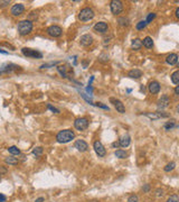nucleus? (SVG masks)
I'll use <instances>...</instances> for the list:
<instances>
[{"label": "nucleus", "mask_w": 179, "mask_h": 202, "mask_svg": "<svg viewBox=\"0 0 179 202\" xmlns=\"http://www.w3.org/2000/svg\"><path fill=\"white\" fill-rule=\"evenodd\" d=\"M99 60L101 61V62H108V61H109V55H106V54H101L100 57H99Z\"/></svg>", "instance_id": "e433bc0d"}, {"label": "nucleus", "mask_w": 179, "mask_h": 202, "mask_svg": "<svg viewBox=\"0 0 179 202\" xmlns=\"http://www.w3.org/2000/svg\"><path fill=\"white\" fill-rule=\"evenodd\" d=\"M118 23H119L121 26H128V25H129V20H128V18L122 17V18L118 19Z\"/></svg>", "instance_id": "c756f323"}, {"label": "nucleus", "mask_w": 179, "mask_h": 202, "mask_svg": "<svg viewBox=\"0 0 179 202\" xmlns=\"http://www.w3.org/2000/svg\"><path fill=\"white\" fill-rule=\"evenodd\" d=\"M44 201H45V199L41 197V198H38V199H36V201H35V202H44Z\"/></svg>", "instance_id": "49530a36"}, {"label": "nucleus", "mask_w": 179, "mask_h": 202, "mask_svg": "<svg viewBox=\"0 0 179 202\" xmlns=\"http://www.w3.org/2000/svg\"><path fill=\"white\" fill-rule=\"evenodd\" d=\"M156 18V14L155 13H150V14L148 15V17H147V19H146V23L147 24H149V23H151L152 20L153 19Z\"/></svg>", "instance_id": "473e14b6"}, {"label": "nucleus", "mask_w": 179, "mask_h": 202, "mask_svg": "<svg viewBox=\"0 0 179 202\" xmlns=\"http://www.w3.org/2000/svg\"><path fill=\"white\" fill-rule=\"evenodd\" d=\"M48 109H51V110L53 111V112H55V114H58V112H60L58 109H56L55 107H53L52 105H48Z\"/></svg>", "instance_id": "58836bf2"}, {"label": "nucleus", "mask_w": 179, "mask_h": 202, "mask_svg": "<svg viewBox=\"0 0 179 202\" xmlns=\"http://www.w3.org/2000/svg\"><path fill=\"white\" fill-rule=\"evenodd\" d=\"M5 162L7 164H9V165H17V163H18V161H17L15 157H7L5 160Z\"/></svg>", "instance_id": "bb28decb"}, {"label": "nucleus", "mask_w": 179, "mask_h": 202, "mask_svg": "<svg viewBox=\"0 0 179 202\" xmlns=\"http://www.w3.org/2000/svg\"><path fill=\"white\" fill-rule=\"evenodd\" d=\"M93 147H94V151H95V153H96L97 155H99V157L105 156L106 151H105V148H104V146L102 145L101 142H99V140L94 142V144H93Z\"/></svg>", "instance_id": "6e6552de"}, {"label": "nucleus", "mask_w": 179, "mask_h": 202, "mask_svg": "<svg viewBox=\"0 0 179 202\" xmlns=\"http://www.w3.org/2000/svg\"><path fill=\"white\" fill-rule=\"evenodd\" d=\"M74 127L77 130H85L88 127V120L86 118H77L74 121Z\"/></svg>", "instance_id": "423d86ee"}, {"label": "nucleus", "mask_w": 179, "mask_h": 202, "mask_svg": "<svg viewBox=\"0 0 179 202\" xmlns=\"http://www.w3.org/2000/svg\"><path fill=\"white\" fill-rule=\"evenodd\" d=\"M167 202H179V197L177 194H174V195H171L170 198H168Z\"/></svg>", "instance_id": "72a5a7b5"}, {"label": "nucleus", "mask_w": 179, "mask_h": 202, "mask_svg": "<svg viewBox=\"0 0 179 202\" xmlns=\"http://www.w3.org/2000/svg\"><path fill=\"white\" fill-rule=\"evenodd\" d=\"M94 18V11L93 9L91 8H83L81 11H80V14H78V19L81 20V22H90V20H92Z\"/></svg>", "instance_id": "7ed1b4c3"}, {"label": "nucleus", "mask_w": 179, "mask_h": 202, "mask_svg": "<svg viewBox=\"0 0 179 202\" xmlns=\"http://www.w3.org/2000/svg\"><path fill=\"white\" fill-rule=\"evenodd\" d=\"M149 190H150V186H149V184H146V185H144V188H143V191H144V192H148Z\"/></svg>", "instance_id": "c03bdc74"}, {"label": "nucleus", "mask_w": 179, "mask_h": 202, "mask_svg": "<svg viewBox=\"0 0 179 202\" xmlns=\"http://www.w3.org/2000/svg\"><path fill=\"white\" fill-rule=\"evenodd\" d=\"M0 53H2V54H8V52H6V51L1 50V48H0Z\"/></svg>", "instance_id": "603ef678"}, {"label": "nucleus", "mask_w": 179, "mask_h": 202, "mask_svg": "<svg viewBox=\"0 0 179 202\" xmlns=\"http://www.w3.org/2000/svg\"><path fill=\"white\" fill-rule=\"evenodd\" d=\"M32 30V23L30 20H21L18 23V33L21 35V36H25V35H28L29 33Z\"/></svg>", "instance_id": "f03ea898"}, {"label": "nucleus", "mask_w": 179, "mask_h": 202, "mask_svg": "<svg viewBox=\"0 0 179 202\" xmlns=\"http://www.w3.org/2000/svg\"><path fill=\"white\" fill-rule=\"evenodd\" d=\"M157 197H162V194H164V192H162V190H157Z\"/></svg>", "instance_id": "37998d69"}, {"label": "nucleus", "mask_w": 179, "mask_h": 202, "mask_svg": "<svg viewBox=\"0 0 179 202\" xmlns=\"http://www.w3.org/2000/svg\"><path fill=\"white\" fill-rule=\"evenodd\" d=\"M95 106L100 107V108H103V109H105V110H109V107H108V106H104V105H102V103H100V102H99V103H96Z\"/></svg>", "instance_id": "ea45409f"}, {"label": "nucleus", "mask_w": 179, "mask_h": 202, "mask_svg": "<svg viewBox=\"0 0 179 202\" xmlns=\"http://www.w3.org/2000/svg\"><path fill=\"white\" fill-rule=\"evenodd\" d=\"M176 167V164H175V162H170L168 163L167 165L165 166V171L166 172H170V171H172Z\"/></svg>", "instance_id": "c85d7f7f"}, {"label": "nucleus", "mask_w": 179, "mask_h": 202, "mask_svg": "<svg viewBox=\"0 0 179 202\" xmlns=\"http://www.w3.org/2000/svg\"><path fill=\"white\" fill-rule=\"evenodd\" d=\"M147 116L149 118H152V119H158V118H165V117H168L167 114H161V112H156V114H147Z\"/></svg>", "instance_id": "412c9836"}, {"label": "nucleus", "mask_w": 179, "mask_h": 202, "mask_svg": "<svg viewBox=\"0 0 179 202\" xmlns=\"http://www.w3.org/2000/svg\"><path fill=\"white\" fill-rule=\"evenodd\" d=\"M131 143V138L129 135H124L123 137H121V139L119 140V145L121 147H128Z\"/></svg>", "instance_id": "a211bd4d"}, {"label": "nucleus", "mask_w": 179, "mask_h": 202, "mask_svg": "<svg viewBox=\"0 0 179 202\" xmlns=\"http://www.w3.org/2000/svg\"><path fill=\"white\" fill-rule=\"evenodd\" d=\"M131 47H132V50L134 51H138L140 50L141 47H142V41L140 39V38H134L131 43Z\"/></svg>", "instance_id": "6ab92c4d"}, {"label": "nucleus", "mask_w": 179, "mask_h": 202, "mask_svg": "<svg viewBox=\"0 0 179 202\" xmlns=\"http://www.w3.org/2000/svg\"><path fill=\"white\" fill-rule=\"evenodd\" d=\"M128 76L131 79H139L142 76V71H140L138 69H133L131 71H129Z\"/></svg>", "instance_id": "dca6fc26"}, {"label": "nucleus", "mask_w": 179, "mask_h": 202, "mask_svg": "<svg viewBox=\"0 0 179 202\" xmlns=\"http://www.w3.org/2000/svg\"><path fill=\"white\" fill-rule=\"evenodd\" d=\"M1 73H2V71H1V70H0V74H1Z\"/></svg>", "instance_id": "864d4df0"}, {"label": "nucleus", "mask_w": 179, "mask_h": 202, "mask_svg": "<svg viewBox=\"0 0 179 202\" xmlns=\"http://www.w3.org/2000/svg\"><path fill=\"white\" fill-rule=\"evenodd\" d=\"M119 146H120L119 142H114L113 144H112V147H114V148H115V147H119Z\"/></svg>", "instance_id": "09e8293b"}, {"label": "nucleus", "mask_w": 179, "mask_h": 202, "mask_svg": "<svg viewBox=\"0 0 179 202\" xmlns=\"http://www.w3.org/2000/svg\"><path fill=\"white\" fill-rule=\"evenodd\" d=\"M147 26V23H146V20H141V22H139L138 24H137V26H136V28L138 29V30H141V29H143V28Z\"/></svg>", "instance_id": "7c9ffc66"}, {"label": "nucleus", "mask_w": 179, "mask_h": 202, "mask_svg": "<svg viewBox=\"0 0 179 202\" xmlns=\"http://www.w3.org/2000/svg\"><path fill=\"white\" fill-rule=\"evenodd\" d=\"M108 29H109V26H108V24L104 23V22H100V23H96L94 25V30L96 33L104 34V33L108 32Z\"/></svg>", "instance_id": "9d476101"}, {"label": "nucleus", "mask_w": 179, "mask_h": 202, "mask_svg": "<svg viewBox=\"0 0 179 202\" xmlns=\"http://www.w3.org/2000/svg\"><path fill=\"white\" fill-rule=\"evenodd\" d=\"M110 7H111L112 14L115 15V16L121 14L122 10H123V5H122V2H121L120 0H113V1H111Z\"/></svg>", "instance_id": "20e7f679"}, {"label": "nucleus", "mask_w": 179, "mask_h": 202, "mask_svg": "<svg viewBox=\"0 0 179 202\" xmlns=\"http://www.w3.org/2000/svg\"><path fill=\"white\" fill-rule=\"evenodd\" d=\"M19 66H17V65H15V64H9V65H7V66H5L1 71H2V72H11L13 70H17Z\"/></svg>", "instance_id": "393cba45"}, {"label": "nucleus", "mask_w": 179, "mask_h": 202, "mask_svg": "<svg viewBox=\"0 0 179 202\" xmlns=\"http://www.w3.org/2000/svg\"><path fill=\"white\" fill-rule=\"evenodd\" d=\"M142 46H144L146 48H152V47H153V41H152L151 37L147 36L146 38H143Z\"/></svg>", "instance_id": "aec40b11"}, {"label": "nucleus", "mask_w": 179, "mask_h": 202, "mask_svg": "<svg viewBox=\"0 0 179 202\" xmlns=\"http://www.w3.org/2000/svg\"><path fill=\"white\" fill-rule=\"evenodd\" d=\"M171 82L174 84H178L179 83V71H175L174 73L171 74Z\"/></svg>", "instance_id": "4be33fe9"}, {"label": "nucleus", "mask_w": 179, "mask_h": 202, "mask_svg": "<svg viewBox=\"0 0 179 202\" xmlns=\"http://www.w3.org/2000/svg\"><path fill=\"white\" fill-rule=\"evenodd\" d=\"M0 4H1V7H6L7 5H9V1L7 0V1H0Z\"/></svg>", "instance_id": "79ce46f5"}, {"label": "nucleus", "mask_w": 179, "mask_h": 202, "mask_svg": "<svg viewBox=\"0 0 179 202\" xmlns=\"http://www.w3.org/2000/svg\"><path fill=\"white\" fill-rule=\"evenodd\" d=\"M80 43H81L82 46L87 47V46H90L93 43V37L91 35H83L81 37V39H80Z\"/></svg>", "instance_id": "2eb2a0df"}, {"label": "nucleus", "mask_w": 179, "mask_h": 202, "mask_svg": "<svg viewBox=\"0 0 179 202\" xmlns=\"http://www.w3.org/2000/svg\"><path fill=\"white\" fill-rule=\"evenodd\" d=\"M169 103H170V99H169V97L168 96H162L158 100V108L159 109H165V108H167V107L169 106Z\"/></svg>", "instance_id": "f8f14e48"}, {"label": "nucleus", "mask_w": 179, "mask_h": 202, "mask_svg": "<svg viewBox=\"0 0 179 202\" xmlns=\"http://www.w3.org/2000/svg\"><path fill=\"white\" fill-rule=\"evenodd\" d=\"M110 101L113 103V106L115 107V109L119 111L120 114H124L125 112V108H124V105L118 99H114V98H111Z\"/></svg>", "instance_id": "9b49d317"}, {"label": "nucleus", "mask_w": 179, "mask_h": 202, "mask_svg": "<svg viewBox=\"0 0 179 202\" xmlns=\"http://www.w3.org/2000/svg\"><path fill=\"white\" fill-rule=\"evenodd\" d=\"M6 200H7L6 195H4V194L0 193V202H6Z\"/></svg>", "instance_id": "a19ab883"}, {"label": "nucleus", "mask_w": 179, "mask_h": 202, "mask_svg": "<svg viewBox=\"0 0 179 202\" xmlns=\"http://www.w3.org/2000/svg\"><path fill=\"white\" fill-rule=\"evenodd\" d=\"M21 52H23L24 55L27 56V57H32V59H41L43 57V54H41V52H37L35 50H30V48L24 47Z\"/></svg>", "instance_id": "39448f33"}, {"label": "nucleus", "mask_w": 179, "mask_h": 202, "mask_svg": "<svg viewBox=\"0 0 179 202\" xmlns=\"http://www.w3.org/2000/svg\"><path fill=\"white\" fill-rule=\"evenodd\" d=\"M6 172H7V170L5 167H0V175H1V173H6Z\"/></svg>", "instance_id": "de8ad7c7"}, {"label": "nucleus", "mask_w": 179, "mask_h": 202, "mask_svg": "<svg viewBox=\"0 0 179 202\" xmlns=\"http://www.w3.org/2000/svg\"><path fill=\"white\" fill-rule=\"evenodd\" d=\"M176 126V123H175V120H171V121H168V123H166L165 125V129L166 130H170V129H172Z\"/></svg>", "instance_id": "cd10ccee"}, {"label": "nucleus", "mask_w": 179, "mask_h": 202, "mask_svg": "<svg viewBox=\"0 0 179 202\" xmlns=\"http://www.w3.org/2000/svg\"><path fill=\"white\" fill-rule=\"evenodd\" d=\"M138 201H139L138 195H136V194H132V195L128 199V202H138Z\"/></svg>", "instance_id": "c9c22d12"}, {"label": "nucleus", "mask_w": 179, "mask_h": 202, "mask_svg": "<svg viewBox=\"0 0 179 202\" xmlns=\"http://www.w3.org/2000/svg\"><path fill=\"white\" fill-rule=\"evenodd\" d=\"M166 62L170 65L177 64V62H178V55H177V54H175V53L170 54V55H168L167 57H166Z\"/></svg>", "instance_id": "f3484780"}, {"label": "nucleus", "mask_w": 179, "mask_h": 202, "mask_svg": "<svg viewBox=\"0 0 179 202\" xmlns=\"http://www.w3.org/2000/svg\"><path fill=\"white\" fill-rule=\"evenodd\" d=\"M75 137V134L69 130V129H65V130H60V133L57 134L56 136V139L57 142L60 143V144H66V143L71 142L72 139H74Z\"/></svg>", "instance_id": "f257e3e1"}, {"label": "nucleus", "mask_w": 179, "mask_h": 202, "mask_svg": "<svg viewBox=\"0 0 179 202\" xmlns=\"http://www.w3.org/2000/svg\"><path fill=\"white\" fill-rule=\"evenodd\" d=\"M86 91H87V92H92V91H93V88L91 87V85H90V87H87V88H86Z\"/></svg>", "instance_id": "8fccbe9b"}, {"label": "nucleus", "mask_w": 179, "mask_h": 202, "mask_svg": "<svg viewBox=\"0 0 179 202\" xmlns=\"http://www.w3.org/2000/svg\"><path fill=\"white\" fill-rule=\"evenodd\" d=\"M74 146H75V148H76L77 151H80V152H86L87 148H88L87 143L84 142V140H82V139H78V140H76V142H75V144H74Z\"/></svg>", "instance_id": "4468645a"}, {"label": "nucleus", "mask_w": 179, "mask_h": 202, "mask_svg": "<svg viewBox=\"0 0 179 202\" xmlns=\"http://www.w3.org/2000/svg\"><path fill=\"white\" fill-rule=\"evenodd\" d=\"M81 97H82V98L85 101H87V102H88L90 105H94V103L92 102V100H91V98H88V97H87L86 94H85V93H83V92H82V93H81Z\"/></svg>", "instance_id": "f704fd0d"}, {"label": "nucleus", "mask_w": 179, "mask_h": 202, "mask_svg": "<svg viewBox=\"0 0 179 202\" xmlns=\"http://www.w3.org/2000/svg\"><path fill=\"white\" fill-rule=\"evenodd\" d=\"M175 94H176V96H179V88H178V85L175 88Z\"/></svg>", "instance_id": "a18cd8bd"}, {"label": "nucleus", "mask_w": 179, "mask_h": 202, "mask_svg": "<svg viewBox=\"0 0 179 202\" xmlns=\"http://www.w3.org/2000/svg\"><path fill=\"white\" fill-rule=\"evenodd\" d=\"M0 179H1V177H0Z\"/></svg>", "instance_id": "5fc2aeb1"}, {"label": "nucleus", "mask_w": 179, "mask_h": 202, "mask_svg": "<svg viewBox=\"0 0 179 202\" xmlns=\"http://www.w3.org/2000/svg\"><path fill=\"white\" fill-rule=\"evenodd\" d=\"M24 11H25V7H24L23 4H16L10 9V13L13 16H19V15L23 14Z\"/></svg>", "instance_id": "1a4fd4ad"}, {"label": "nucleus", "mask_w": 179, "mask_h": 202, "mask_svg": "<svg viewBox=\"0 0 179 202\" xmlns=\"http://www.w3.org/2000/svg\"><path fill=\"white\" fill-rule=\"evenodd\" d=\"M57 63H49V64H43L41 66V69H48V68H51V66H54V65H56Z\"/></svg>", "instance_id": "4c0bfd02"}, {"label": "nucleus", "mask_w": 179, "mask_h": 202, "mask_svg": "<svg viewBox=\"0 0 179 202\" xmlns=\"http://www.w3.org/2000/svg\"><path fill=\"white\" fill-rule=\"evenodd\" d=\"M47 34L52 37H60L63 33V29L60 27V26H56V25H53V26H49L47 28Z\"/></svg>", "instance_id": "0eeeda50"}, {"label": "nucleus", "mask_w": 179, "mask_h": 202, "mask_svg": "<svg viewBox=\"0 0 179 202\" xmlns=\"http://www.w3.org/2000/svg\"><path fill=\"white\" fill-rule=\"evenodd\" d=\"M148 89H149V92H150V93L157 94L158 92L160 91V84H159V82H157V81H152V82L149 83Z\"/></svg>", "instance_id": "ddd939ff"}, {"label": "nucleus", "mask_w": 179, "mask_h": 202, "mask_svg": "<svg viewBox=\"0 0 179 202\" xmlns=\"http://www.w3.org/2000/svg\"><path fill=\"white\" fill-rule=\"evenodd\" d=\"M176 17H177V18H179V8H177V9H176Z\"/></svg>", "instance_id": "3c124183"}, {"label": "nucleus", "mask_w": 179, "mask_h": 202, "mask_svg": "<svg viewBox=\"0 0 179 202\" xmlns=\"http://www.w3.org/2000/svg\"><path fill=\"white\" fill-rule=\"evenodd\" d=\"M32 154L36 155V156H39V155L43 154V148H41V147H35V148L32 149Z\"/></svg>", "instance_id": "2f4dec72"}, {"label": "nucleus", "mask_w": 179, "mask_h": 202, "mask_svg": "<svg viewBox=\"0 0 179 202\" xmlns=\"http://www.w3.org/2000/svg\"><path fill=\"white\" fill-rule=\"evenodd\" d=\"M57 71L60 72L62 78H67V73H66V68H65V66H63V65L57 66Z\"/></svg>", "instance_id": "a878e982"}, {"label": "nucleus", "mask_w": 179, "mask_h": 202, "mask_svg": "<svg viewBox=\"0 0 179 202\" xmlns=\"http://www.w3.org/2000/svg\"><path fill=\"white\" fill-rule=\"evenodd\" d=\"M8 152H9L11 155H19V154H20V149L16 146H10L9 148H8Z\"/></svg>", "instance_id": "b1692460"}, {"label": "nucleus", "mask_w": 179, "mask_h": 202, "mask_svg": "<svg viewBox=\"0 0 179 202\" xmlns=\"http://www.w3.org/2000/svg\"><path fill=\"white\" fill-rule=\"evenodd\" d=\"M114 155L118 158H125V157L128 156V154H127V152L125 151H122V149H118V151H115Z\"/></svg>", "instance_id": "5701e85b"}]
</instances>
